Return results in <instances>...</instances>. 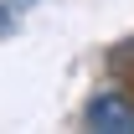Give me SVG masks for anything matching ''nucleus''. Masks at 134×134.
Returning <instances> with one entry per match:
<instances>
[{"instance_id": "2", "label": "nucleus", "mask_w": 134, "mask_h": 134, "mask_svg": "<svg viewBox=\"0 0 134 134\" xmlns=\"http://www.w3.org/2000/svg\"><path fill=\"white\" fill-rule=\"evenodd\" d=\"M5 26H10V5L0 0V31H5Z\"/></svg>"}, {"instance_id": "1", "label": "nucleus", "mask_w": 134, "mask_h": 134, "mask_svg": "<svg viewBox=\"0 0 134 134\" xmlns=\"http://www.w3.org/2000/svg\"><path fill=\"white\" fill-rule=\"evenodd\" d=\"M83 124L88 129H103V134H134V98L124 88H103V93L88 98Z\"/></svg>"}]
</instances>
